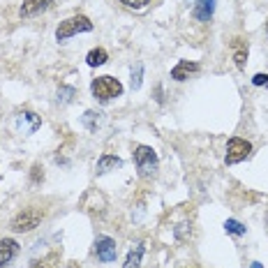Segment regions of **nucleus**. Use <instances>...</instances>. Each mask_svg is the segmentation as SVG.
Instances as JSON below:
<instances>
[{
  "instance_id": "1",
  "label": "nucleus",
  "mask_w": 268,
  "mask_h": 268,
  "mask_svg": "<svg viewBox=\"0 0 268 268\" xmlns=\"http://www.w3.org/2000/svg\"><path fill=\"white\" fill-rule=\"evenodd\" d=\"M90 93H93V97L97 99V102L107 104V102H111V99H116V97L123 95V83H120L118 79H114V77L104 74V77L93 79V83H90Z\"/></svg>"
},
{
  "instance_id": "2",
  "label": "nucleus",
  "mask_w": 268,
  "mask_h": 268,
  "mask_svg": "<svg viewBox=\"0 0 268 268\" xmlns=\"http://www.w3.org/2000/svg\"><path fill=\"white\" fill-rule=\"evenodd\" d=\"M134 164H136V171H139V178L148 180L157 173L160 160H157V153L153 151L151 146H136L134 148Z\"/></svg>"
},
{
  "instance_id": "3",
  "label": "nucleus",
  "mask_w": 268,
  "mask_h": 268,
  "mask_svg": "<svg viewBox=\"0 0 268 268\" xmlns=\"http://www.w3.org/2000/svg\"><path fill=\"white\" fill-rule=\"evenodd\" d=\"M90 30H93V21L88 17H83V14H77V17L60 21V26L56 28V39L65 42V39L79 35V33H90Z\"/></svg>"
},
{
  "instance_id": "4",
  "label": "nucleus",
  "mask_w": 268,
  "mask_h": 268,
  "mask_svg": "<svg viewBox=\"0 0 268 268\" xmlns=\"http://www.w3.org/2000/svg\"><path fill=\"white\" fill-rule=\"evenodd\" d=\"M39 222H42V211L39 208H23L21 213L14 215L9 229L14 233H28V231H33V229H37Z\"/></svg>"
},
{
  "instance_id": "5",
  "label": "nucleus",
  "mask_w": 268,
  "mask_h": 268,
  "mask_svg": "<svg viewBox=\"0 0 268 268\" xmlns=\"http://www.w3.org/2000/svg\"><path fill=\"white\" fill-rule=\"evenodd\" d=\"M252 153V143L248 139H243V136H231L229 141H227V155H224V162L233 167V164H238V162L248 160Z\"/></svg>"
},
{
  "instance_id": "6",
  "label": "nucleus",
  "mask_w": 268,
  "mask_h": 268,
  "mask_svg": "<svg viewBox=\"0 0 268 268\" xmlns=\"http://www.w3.org/2000/svg\"><path fill=\"white\" fill-rule=\"evenodd\" d=\"M95 254H97V259L102 264H111V261H116L118 257V245L114 238H109V236H99L97 241H95Z\"/></svg>"
},
{
  "instance_id": "7",
  "label": "nucleus",
  "mask_w": 268,
  "mask_h": 268,
  "mask_svg": "<svg viewBox=\"0 0 268 268\" xmlns=\"http://www.w3.org/2000/svg\"><path fill=\"white\" fill-rule=\"evenodd\" d=\"M17 125L23 134H35L37 130L42 127V120H39V116L33 114V111H21L17 116Z\"/></svg>"
},
{
  "instance_id": "8",
  "label": "nucleus",
  "mask_w": 268,
  "mask_h": 268,
  "mask_svg": "<svg viewBox=\"0 0 268 268\" xmlns=\"http://www.w3.org/2000/svg\"><path fill=\"white\" fill-rule=\"evenodd\" d=\"M201 70L199 63H192V60H180L173 70H171V79L173 81H188L192 74H197Z\"/></svg>"
},
{
  "instance_id": "9",
  "label": "nucleus",
  "mask_w": 268,
  "mask_h": 268,
  "mask_svg": "<svg viewBox=\"0 0 268 268\" xmlns=\"http://www.w3.org/2000/svg\"><path fill=\"white\" fill-rule=\"evenodd\" d=\"M17 254H19V243L14 238H2L0 241V268L7 266Z\"/></svg>"
},
{
  "instance_id": "10",
  "label": "nucleus",
  "mask_w": 268,
  "mask_h": 268,
  "mask_svg": "<svg viewBox=\"0 0 268 268\" xmlns=\"http://www.w3.org/2000/svg\"><path fill=\"white\" fill-rule=\"evenodd\" d=\"M123 167V160L120 157H116V155H111V153H104L102 157L97 160V167H95V171H97V176H104V173H109V171H116Z\"/></svg>"
},
{
  "instance_id": "11",
  "label": "nucleus",
  "mask_w": 268,
  "mask_h": 268,
  "mask_svg": "<svg viewBox=\"0 0 268 268\" xmlns=\"http://www.w3.org/2000/svg\"><path fill=\"white\" fill-rule=\"evenodd\" d=\"M56 0H23L21 5V17H37L39 12H44L54 5Z\"/></svg>"
},
{
  "instance_id": "12",
  "label": "nucleus",
  "mask_w": 268,
  "mask_h": 268,
  "mask_svg": "<svg viewBox=\"0 0 268 268\" xmlns=\"http://www.w3.org/2000/svg\"><path fill=\"white\" fill-rule=\"evenodd\" d=\"M213 12H215V0H197V5L192 9V14L197 21H204L208 23L211 19H213Z\"/></svg>"
},
{
  "instance_id": "13",
  "label": "nucleus",
  "mask_w": 268,
  "mask_h": 268,
  "mask_svg": "<svg viewBox=\"0 0 268 268\" xmlns=\"http://www.w3.org/2000/svg\"><path fill=\"white\" fill-rule=\"evenodd\" d=\"M231 46H233V63H236V67L245 70V65H248V42L236 37Z\"/></svg>"
},
{
  "instance_id": "14",
  "label": "nucleus",
  "mask_w": 268,
  "mask_h": 268,
  "mask_svg": "<svg viewBox=\"0 0 268 268\" xmlns=\"http://www.w3.org/2000/svg\"><path fill=\"white\" fill-rule=\"evenodd\" d=\"M30 268H60V254L58 252H49L44 259L30 261Z\"/></svg>"
},
{
  "instance_id": "15",
  "label": "nucleus",
  "mask_w": 268,
  "mask_h": 268,
  "mask_svg": "<svg viewBox=\"0 0 268 268\" xmlns=\"http://www.w3.org/2000/svg\"><path fill=\"white\" fill-rule=\"evenodd\" d=\"M143 250H146V245H143V243H139L134 250H130V254H127V259H125V264H123V268H139V266H141Z\"/></svg>"
},
{
  "instance_id": "16",
  "label": "nucleus",
  "mask_w": 268,
  "mask_h": 268,
  "mask_svg": "<svg viewBox=\"0 0 268 268\" xmlns=\"http://www.w3.org/2000/svg\"><path fill=\"white\" fill-rule=\"evenodd\" d=\"M107 60H109V54H107V49H102V46L88 51V56H86V63H88L90 67H99V65L107 63Z\"/></svg>"
},
{
  "instance_id": "17",
  "label": "nucleus",
  "mask_w": 268,
  "mask_h": 268,
  "mask_svg": "<svg viewBox=\"0 0 268 268\" xmlns=\"http://www.w3.org/2000/svg\"><path fill=\"white\" fill-rule=\"evenodd\" d=\"M77 95V90L72 88V86H60L58 88V104H70L72 99Z\"/></svg>"
},
{
  "instance_id": "18",
  "label": "nucleus",
  "mask_w": 268,
  "mask_h": 268,
  "mask_svg": "<svg viewBox=\"0 0 268 268\" xmlns=\"http://www.w3.org/2000/svg\"><path fill=\"white\" fill-rule=\"evenodd\" d=\"M224 231L231 233V236H245V227L238 220H227L224 222Z\"/></svg>"
},
{
  "instance_id": "19",
  "label": "nucleus",
  "mask_w": 268,
  "mask_h": 268,
  "mask_svg": "<svg viewBox=\"0 0 268 268\" xmlns=\"http://www.w3.org/2000/svg\"><path fill=\"white\" fill-rule=\"evenodd\" d=\"M83 125L88 127L90 132H95L99 125V114H95V111H86L83 114Z\"/></svg>"
},
{
  "instance_id": "20",
  "label": "nucleus",
  "mask_w": 268,
  "mask_h": 268,
  "mask_svg": "<svg viewBox=\"0 0 268 268\" xmlns=\"http://www.w3.org/2000/svg\"><path fill=\"white\" fill-rule=\"evenodd\" d=\"M141 77H143V65L136 63V67L132 70V88L134 90L141 88Z\"/></svg>"
},
{
  "instance_id": "21",
  "label": "nucleus",
  "mask_w": 268,
  "mask_h": 268,
  "mask_svg": "<svg viewBox=\"0 0 268 268\" xmlns=\"http://www.w3.org/2000/svg\"><path fill=\"white\" fill-rule=\"evenodd\" d=\"M120 2H123L125 7H130V9H143L148 2H151V0H120Z\"/></svg>"
},
{
  "instance_id": "22",
  "label": "nucleus",
  "mask_w": 268,
  "mask_h": 268,
  "mask_svg": "<svg viewBox=\"0 0 268 268\" xmlns=\"http://www.w3.org/2000/svg\"><path fill=\"white\" fill-rule=\"evenodd\" d=\"M252 83H254V86H257V88H268V74H254V77H252Z\"/></svg>"
},
{
  "instance_id": "23",
  "label": "nucleus",
  "mask_w": 268,
  "mask_h": 268,
  "mask_svg": "<svg viewBox=\"0 0 268 268\" xmlns=\"http://www.w3.org/2000/svg\"><path fill=\"white\" fill-rule=\"evenodd\" d=\"M39 164H35V167H33V183H39V176H42V178H44V173H39Z\"/></svg>"
},
{
  "instance_id": "24",
  "label": "nucleus",
  "mask_w": 268,
  "mask_h": 268,
  "mask_svg": "<svg viewBox=\"0 0 268 268\" xmlns=\"http://www.w3.org/2000/svg\"><path fill=\"white\" fill-rule=\"evenodd\" d=\"M250 268H264V266H261L259 261H252V264H250Z\"/></svg>"
},
{
  "instance_id": "25",
  "label": "nucleus",
  "mask_w": 268,
  "mask_h": 268,
  "mask_svg": "<svg viewBox=\"0 0 268 268\" xmlns=\"http://www.w3.org/2000/svg\"><path fill=\"white\" fill-rule=\"evenodd\" d=\"M266 33H268V23H266Z\"/></svg>"
}]
</instances>
